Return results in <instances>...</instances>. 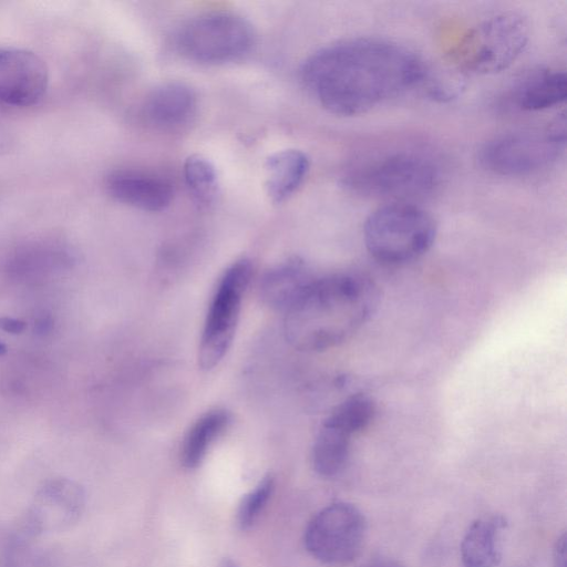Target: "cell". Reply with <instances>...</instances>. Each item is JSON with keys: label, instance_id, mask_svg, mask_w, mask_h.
Listing matches in <instances>:
<instances>
[{"label": "cell", "instance_id": "6da1fadb", "mask_svg": "<svg viewBox=\"0 0 567 567\" xmlns=\"http://www.w3.org/2000/svg\"><path fill=\"white\" fill-rule=\"evenodd\" d=\"M427 66L408 48L379 38L329 44L303 63L305 86L332 114L353 116L422 85Z\"/></svg>", "mask_w": 567, "mask_h": 567}, {"label": "cell", "instance_id": "7a4b0ae2", "mask_svg": "<svg viewBox=\"0 0 567 567\" xmlns=\"http://www.w3.org/2000/svg\"><path fill=\"white\" fill-rule=\"evenodd\" d=\"M377 286L358 274L316 277L285 312V336L301 351H323L351 338L375 312Z\"/></svg>", "mask_w": 567, "mask_h": 567}, {"label": "cell", "instance_id": "3957f363", "mask_svg": "<svg viewBox=\"0 0 567 567\" xmlns=\"http://www.w3.org/2000/svg\"><path fill=\"white\" fill-rule=\"evenodd\" d=\"M440 179V169L429 156L394 151L359 163L348 172L344 184L360 195L413 203L432 194Z\"/></svg>", "mask_w": 567, "mask_h": 567}, {"label": "cell", "instance_id": "277c9868", "mask_svg": "<svg viewBox=\"0 0 567 567\" xmlns=\"http://www.w3.org/2000/svg\"><path fill=\"white\" fill-rule=\"evenodd\" d=\"M436 237L433 217L414 203L391 202L373 210L363 227L369 254L379 262L401 265L424 255Z\"/></svg>", "mask_w": 567, "mask_h": 567}, {"label": "cell", "instance_id": "5b68a950", "mask_svg": "<svg viewBox=\"0 0 567 567\" xmlns=\"http://www.w3.org/2000/svg\"><path fill=\"white\" fill-rule=\"evenodd\" d=\"M566 120L561 115L542 130L519 131L491 138L480 150L486 171L501 176H527L548 168L565 150Z\"/></svg>", "mask_w": 567, "mask_h": 567}, {"label": "cell", "instance_id": "8992f818", "mask_svg": "<svg viewBox=\"0 0 567 567\" xmlns=\"http://www.w3.org/2000/svg\"><path fill=\"white\" fill-rule=\"evenodd\" d=\"M529 23L520 13L501 12L484 20L457 45L454 60L461 70L495 74L511 66L529 40Z\"/></svg>", "mask_w": 567, "mask_h": 567}, {"label": "cell", "instance_id": "52a82bcc", "mask_svg": "<svg viewBox=\"0 0 567 567\" xmlns=\"http://www.w3.org/2000/svg\"><path fill=\"white\" fill-rule=\"evenodd\" d=\"M255 44V32L240 14L218 11L189 20L177 34V48L187 59L206 64L238 60Z\"/></svg>", "mask_w": 567, "mask_h": 567}, {"label": "cell", "instance_id": "ba28073f", "mask_svg": "<svg viewBox=\"0 0 567 567\" xmlns=\"http://www.w3.org/2000/svg\"><path fill=\"white\" fill-rule=\"evenodd\" d=\"M252 274L248 259L229 266L220 278L205 320L198 364L203 370L215 368L229 349L239 319L244 292Z\"/></svg>", "mask_w": 567, "mask_h": 567}, {"label": "cell", "instance_id": "9c48e42d", "mask_svg": "<svg viewBox=\"0 0 567 567\" xmlns=\"http://www.w3.org/2000/svg\"><path fill=\"white\" fill-rule=\"evenodd\" d=\"M367 522L353 504L337 502L322 508L309 522L305 546L318 560L327 565L351 563L361 551Z\"/></svg>", "mask_w": 567, "mask_h": 567}, {"label": "cell", "instance_id": "30bf717a", "mask_svg": "<svg viewBox=\"0 0 567 567\" xmlns=\"http://www.w3.org/2000/svg\"><path fill=\"white\" fill-rule=\"evenodd\" d=\"M86 504L84 488L74 480L53 477L40 485L30 499L20 528L39 538L71 528Z\"/></svg>", "mask_w": 567, "mask_h": 567}, {"label": "cell", "instance_id": "8fae6325", "mask_svg": "<svg viewBox=\"0 0 567 567\" xmlns=\"http://www.w3.org/2000/svg\"><path fill=\"white\" fill-rule=\"evenodd\" d=\"M49 73L43 60L34 52L0 47V102L12 106H29L44 95Z\"/></svg>", "mask_w": 567, "mask_h": 567}, {"label": "cell", "instance_id": "7c38bea8", "mask_svg": "<svg viewBox=\"0 0 567 567\" xmlns=\"http://www.w3.org/2000/svg\"><path fill=\"white\" fill-rule=\"evenodd\" d=\"M110 195L123 204L148 212H159L169 206L173 187L166 179L133 169L111 173L106 179Z\"/></svg>", "mask_w": 567, "mask_h": 567}, {"label": "cell", "instance_id": "4fadbf2b", "mask_svg": "<svg viewBox=\"0 0 567 567\" xmlns=\"http://www.w3.org/2000/svg\"><path fill=\"white\" fill-rule=\"evenodd\" d=\"M197 97L185 83L167 82L154 89L146 97V118L162 128H175L186 124L195 114Z\"/></svg>", "mask_w": 567, "mask_h": 567}, {"label": "cell", "instance_id": "5bb4252c", "mask_svg": "<svg viewBox=\"0 0 567 567\" xmlns=\"http://www.w3.org/2000/svg\"><path fill=\"white\" fill-rule=\"evenodd\" d=\"M307 265L290 259L270 269L261 279L259 292L269 307L286 312L315 280Z\"/></svg>", "mask_w": 567, "mask_h": 567}, {"label": "cell", "instance_id": "9a60e30c", "mask_svg": "<svg viewBox=\"0 0 567 567\" xmlns=\"http://www.w3.org/2000/svg\"><path fill=\"white\" fill-rule=\"evenodd\" d=\"M502 515H492L474 520L461 542V558L464 567H497L502 560L499 537L506 527Z\"/></svg>", "mask_w": 567, "mask_h": 567}, {"label": "cell", "instance_id": "2e32d148", "mask_svg": "<svg viewBox=\"0 0 567 567\" xmlns=\"http://www.w3.org/2000/svg\"><path fill=\"white\" fill-rule=\"evenodd\" d=\"M567 96L566 73L556 69L538 70L515 89L513 102L523 111L537 112L563 103Z\"/></svg>", "mask_w": 567, "mask_h": 567}, {"label": "cell", "instance_id": "e0dca14e", "mask_svg": "<svg viewBox=\"0 0 567 567\" xmlns=\"http://www.w3.org/2000/svg\"><path fill=\"white\" fill-rule=\"evenodd\" d=\"M265 169L266 193L274 203H281L303 182L309 171V158L299 150H282L267 158Z\"/></svg>", "mask_w": 567, "mask_h": 567}, {"label": "cell", "instance_id": "ac0fdd59", "mask_svg": "<svg viewBox=\"0 0 567 567\" xmlns=\"http://www.w3.org/2000/svg\"><path fill=\"white\" fill-rule=\"evenodd\" d=\"M351 434L331 423L323 421L312 447L315 471L324 477L338 475L349 457Z\"/></svg>", "mask_w": 567, "mask_h": 567}, {"label": "cell", "instance_id": "d6986e66", "mask_svg": "<svg viewBox=\"0 0 567 567\" xmlns=\"http://www.w3.org/2000/svg\"><path fill=\"white\" fill-rule=\"evenodd\" d=\"M230 415L221 409L202 415L188 430L181 451V460L187 468L197 467L215 440L227 429Z\"/></svg>", "mask_w": 567, "mask_h": 567}, {"label": "cell", "instance_id": "ffe728a7", "mask_svg": "<svg viewBox=\"0 0 567 567\" xmlns=\"http://www.w3.org/2000/svg\"><path fill=\"white\" fill-rule=\"evenodd\" d=\"M37 539L20 527L4 534L0 549L2 567H56Z\"/></svg>", "mask_w": 567, "mask_h": 567}, {"label": "cell", "instance_id": "44dd1931", "mask_svg": "<svg viewBox=\"0 0 567 567\" xmlns=\"http://www.w3.org/2000/svg\"><path fill=\"white\" fill-rule=\"evenodd\" d=\"M374 414L375 404L372 399L367 394L357 393L339 403L327 420L353 435L365 429Z\"/></svg>", "mask_w": 567, "mask_h": 567}, {"label": "cell", "instance_id": "7402d4cb", "mask_svg": "<svg viewBox=\"0 0 567 567\" xmlns=\"http://www.w3.org/2000/svg\"><path fill=\"white\" fill-rule=\"evenodd\" d=\"M184 176L198 203L208 205L215 199L218 189L217 173L206 157L198 154L188 156L184 163Z\"/></svg>", "mask_w": 567, "mask_h": 567}, {"label": "cell", "instance_id": "603a6c76", "mask_svg": "<svg viewBox=\"0 0 567 567\" xmlns=\"http://www.w3.org/2000/svg\"><path fill=\"white\" fill-rule=\"evenodd\" d=\"M274 487V478L267 475L243 497L237 512V520L243 529L249 528L258 518L269 501Z\"/></svg>", "mask_w": 567, "mask_h": 567}, {"label": "cell", "instance_id": "cb8c5ba5", "mask_svg": "<svg viewBox=\"0 0 567 567\" xmlns=\"http://www.w3.org/2000/svg\"><path fill=\"white\" fill-rule=\"evenodd\" d=\"M25 329V322L21 319L11 317H0V330L8 333L18 334Z\"/></svg>", "mask_w": 567, "mask_h": 567}, {"label": "cell", "instance_id": "d4e9b609", "mask_svg": "<svg viewBox=\"0 0 567 567\" xmlns=\"http://www.w3.org/2000/svg\"><path fill=\"white\" fill-rule=\"evenodd\" d=\"M554 566L566 567V534L564 533L554 547Z\"/></svg>", "mask_w": 567, "mask_h": 567}, {"label": "cell", "instance_id": "484cf974", "mask_svg": "<svg viewBox=\"0 0 567 567\" xmlns=\"http://www.w3.org/2000/svg\"><path fill=\"white\" fill-rule=\"evenodd\" d=\"M361 567H403L398 560L392 558H375Z\"/></svg>", "mask_w": 567, "mask_h": 567}, {"label": "cell", "instance_id": "4316f807", "mask_svg": "<svg viewBox=\"0 0 567 567\" xmlns=\"http://www.w3.org/2000/svg\"><path fill=\"white\" fill-rule=\"evenodd\" d=\"M220 567H238L236 563L230 559H224Z\"/></svg>", "mask_w": 567, "mask_h": 567}, {"label": "cell", "instance_id": "83f0119b", "mask_svg": "<svg viewBox=\"0 0 567 567\" xmlns=\"http://www.w3.org/2000/svg\"><path fill=\"white\" fill-rule=\"evenodd\" d=\"M7 352V347L3 342L0 341V355Z\"/></svg>", "mask_w": 567, "mask_h": 567}, {"label": "cell", "instance_id": "f1b7e54d", "mask_svg": "<svg viewBox=\"0 0 567 567\" xmlns=\"http://www.w3.org/2000/svg\"><path fill=\"white\" fill-rule=\"evenodd\" d=\"M0 567H2L1 558H0Z\"/></svg>", "mask_w": 567, "mask_h": 567}]
</instances>
